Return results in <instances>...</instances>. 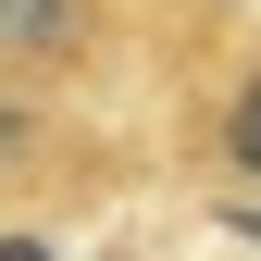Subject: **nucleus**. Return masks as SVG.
Segmentation results:
<instances>
[{
  "mask_svg": "<svg viewBox=\"0 0 261 261\" xmlns=\"http://www.w3.org/2000/svg\"><path fill=\"white\" fill-rule=\"evenodd\" d=\"M100 187H124L112 100H75V87H38V75H0V212L100 199Z\"/></svg>",
  "mask_w": 261,
  "mask_h": 261,
  "instance_id": "1",
  "label": "nucleus"
},
{
  "mask_svg": "<svg viewBox=\"0 0 261 261\" xmlns=\"http://www.w3.org/2000/svg\"><path fill=\"white\" fill-rule=\"evenodd\" d=\"M137 50H149V0H0V75L124 100Z\"/></svg>",
  "mask_w": 261,
  "mask_h": 261,
  "instance_id": "2",
  "label": "nucleus"
},
{
  "mask_svg": "<svg viewBox=\"0 0 261 261\" xmlns=\"http://www.w3.org/2000/svg\"><path fill=\"white\" fill-rule=\"evenodd\" d=\"M174 149L199 162L224 199H261V38H237V50H224L199 87H187V124H174Z\"/></svg>",
  "mask_w": 261,
  "mask_h": 261,
  "instance_id": "3",
  "label": "nucleus"
},
{
  "mask_svg": "<svg viewBox=\"0 0 261 261\" xmlns=\"http://www.w3.org/2000/svg\"><path fill=\"white\" fill-rule=\"evenodd\" d=\"M0 261H62L50 224H25V212H0Z\"/></svg>",
  "mask_w": 261,
  "mask_h": 261,
  "instance_id": "4",
  "label": "nucleus"
}]
</instances>
